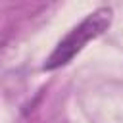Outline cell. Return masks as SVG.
<instances>
[{
    "label": "cell",
    "instance_id": "1",
    "mask_svg": "<svg viewBox=\"0 0 123 123\" xmlns=\"http://www.w3.org/2000/svg\"><path fill=\"white\" fill-rule=\"evenodd\" d=\"M111 8L102 6L98 10H94L92 13H88L77 27H73L60 42L58 46L52 50V54L46 58L42 69L44 71H54L58 67L67 65L90 40H94L96 37H100L111 23Z\"/></svg>",
    "mask_w": 123,
    "mask_h": 123
}]
</instances>
